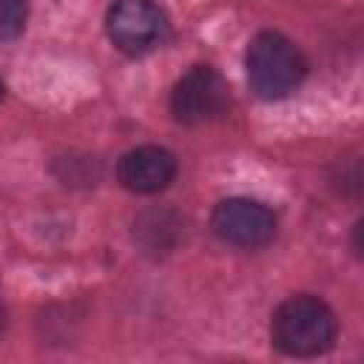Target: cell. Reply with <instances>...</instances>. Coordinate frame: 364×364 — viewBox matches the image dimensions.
<instances>
[{
	"mask_svg": "<svg viewBox=\"0 0 364 364\" xmlns=\"http://www.w3.org/2000/svg\"><path fill=\"white\" fill-rule=\"evenodd\" d=\"M336 333V313L316 296H293L282 301L270 318L273 347L296 358H310L330 350Z\"/></svg>",
	"mask_w": 364,
	"mask_h": 364,
	"instance_id": "obj_1",
	"label": "cell"
},
{
	"mask_svg": "<svg viewBox=\"0 0 364 364\" xmlns=\"http://www.w3.org/2000/svg\"><path fill=\"white\" fill-rule=\"evenodd\" d=\"M307 74V60L293 40L279 31H262L247 46V82L262 100L293 94Z\"/></svg>",
	"mask_w": 364,
	"mask_h": 364,
	"instance_id": "obj_2",
	"label": "cell"
},
{
	"mask_svg": "<svg viewBox=\"0 0 364 364\" xmlns=\"http://www.w3.org/2000/svg\"><path fill=\"white\" fill-rule=\"evenodd\" d=\"M230 108V88L210 65H191L171 88V114L182 125H205L225 117Z\"/></svg>",
	"mask_w": 364,
	"mask_h": 364,
	"instance_id": "obj_3",
	"label": "cell"
},
{
	"mask_svg": "<svg viewBox=\"0 0 364 364\" xmlns=\"http://www.w3.org/2000/svg\"><path fill=\"white\" fill-rule=\"evenodd\" d=\"M105 28L122 54L142 57L165 43L168 17L154 0H117L108 9Z\"/></svg>",
	"mask_w": 364,
	"mask_h": 364,
	"instance_id": "obj_4",
	"label": "cell"
},
{
	"mask_svg": "<svg viewBox=\"0 0 364 364\" xmlns=\"http://www.w3.org/2000/svg\"><path fill=\"white\" fill-rule=\"evenodd\" d=\"M210 228L222 242L253 250V247H264L276 236V216L262 202L233 196V199H222L213 208Z\"/></svg>",
	"mask_w": 364,
	"mask_h": 364,
	"instance_id": "obj_5",
	"label": "cell"
},
{
	"mask_svg": "<svg viewBox=\"0 0 364 364\" xmlns=\"http://www.w3.org/2000/svg\"><path fill=\"white\" fill-rule=\"evenodd\" d=\"M176 176V156L159 145H139L117 165V179L131 193H156Z\"/></svg>",
	"mask_w": 364,
	"mask_h": 364,
	"instance_id": "obj_6",
	"label": "cell"
},
{
	"mask_svg": "<svg viewBox=\"0 0 364 364\" xmlns=\"http://www.w3.org/2000/svg\"><path fill=\"white\" fill-rule=\"evenodd\" d=\"M179 233H182V219L168 208L145 210L134 222V239L145 253H154V256L171 253L173 245L179 242Z\"/></svg>",
	"mask_w": 364,
	"mask_h": 364,
	"instance_id": "obj_7",
	"label": "cell"
},
{
	"mask_svg": "<svg viewBox=\"0 0 364 364\" xmlns=\"http://www.w3.org/2000/svg\"><path fill=\"white\" fill-rule=\"evenodd\" d=\"M28 17L26 0H0V40H11L23 31Z\"/></svg>",
	"mask_w": 364,
	"mask_h": 364,
	"instance_id": "obj_8",
	"label": "cell"
},
{
	"mask_svg": "<svg viewBox=\"0 0 364 364\" xmlns=\"http://www.w3.org/2000/svg\"><path fill=\"white\" fill-rule=\"evenodd\" d=\"M3 327H6V310L0 307V333H3Z\"/></svg>",
	"mask_w": 364,
	"mask_h": 364,
	"instance_id": "obj_9",
	"label": "cell"
},
{
	"mask_svg": "<svg viewBox=\"0 0 364 364\" xmlns=\"http://www.w3.org/2000/svg\"><path fill=\"white\" fill-rule=\"evenodd\" d=\"M0 97H3V82H0Z\"/></svg>",
	"mask_w": 364,
	"mask_h": 364,
	"instance_id": "obj_10",
	"label": "cell"
}]
</instances>
